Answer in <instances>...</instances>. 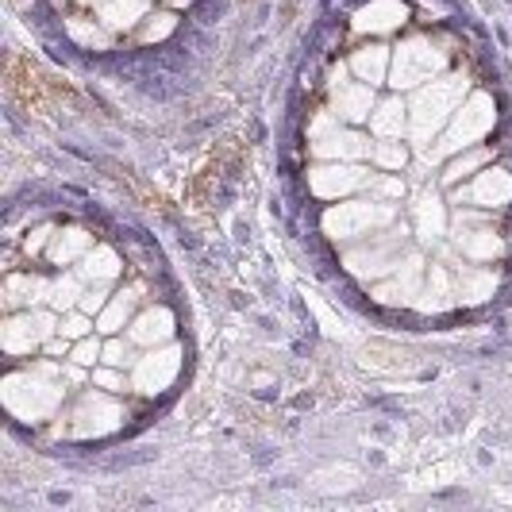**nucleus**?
Listing matches in <instances>:
<instances>
[{
    "label": "nucleus",
    "instance_id": "nucleus-4",
    "mask_svg": "<svg viewBox=\"0 0 512 512\" xmlns=\"http://www.w3.org/2000/svg\"><path fill=\"white\" fill-rule=\"evenodd\" d=\"M401 258H405V231H382V235H370V243L347 251L343 266L355 278H385L401 266Z\"/></svg>",
    "mask_w": 512,
    "mask_h": 512
},
{
    "label": "nucleus",
    "instance_id": "nucleus-30",
    "mask_svg": "<svg viewBox=\"0 0 512 512\" xmlns=\"http://www.w3.org/2000/svg\"><path fill=\"white\" fill-rule=\"evenodd\" d=\"M370 158H374L378 166H385V170H401L409 154H405V147H401V143H393V139H382V143H374Z\"/></svg>",
    "mask_w": 512,
    "mask_h": 512
},
{
    "label": "nucleus",
    "instance_id": "nucleus-12",
    "mask_svg": "<svg viewBox=\"0 0 512 512\" xmlns=\"http://www.w3.org/2000/svg\"><path fill=\"white\" fill-rule=\"evenodd\" d=\"M370 178H374V174H366L362 166H351V162H324V166H316V170L308 174V185H312L316 197L335 201V197H347V193L366 189Z\"/></svg>",
    "mask_w": 512,
    "mask_h": 512
},
{
    "label": "nucleus",
    "instance_id": "nucleus-22",
    "mask_svg": "<svg viewBox=\"0 0 512 512\" xmlns=\"http://www.w3.org/2000/svg\"><path fill=\"white\" fill-rule=\"evenodd\" d=\"M120 270H124V262L116 258V251L112 247H93L89 255L81 258V266H77V274L85 278V282L93 285H108L120 278Z\"/></svg>",
    "mask_w": 512,
    "mask_h": 512
},
{
    "label": "nucleus",
    "instance_id": "nucleus-5",
    "mask_svg": "<svg viewBox=\"0 0 512 512\" xmlns=\"http://www.w3.org/2000/svg\"><path fill=\"white\" fill-rule=\"evenodd\" d=\"M443 51H436L428 39H409V43H401L397 54H393V70H389V85L393 89H420L424 81H432V77L443 70Z\"/></svg>",
    "mask_w": 512,
    "mask_h": 512
},
{
    "label": "nucleus",
    "instance_id": "nucleus-23",
    "mask_svg": "<svg viewBox=\"0 0 512 512\" xmlns=\"http://www.w3.org/2000/svg\"><path fill=\"white\" fill-rule=\"evenodd\" d=\"M4 297L8 305H35V301H47L51 297V282L39 278V274H12L8 285H4Z\"/></svg>",
    "mask_w": 512,
    "mask_h": 512
},
{
    "label": "nucleus",
    "instance_id": "nucleus-34",
    "mask_svg": "<svg viewBox=\"0 0 512 512\" xmlns=\"http://www.w3.org/2000/svg\"><path fill=\"white\" fill-rule=\"evenodd\" d=\"M101 362H108V366H135V359H131V347L128 343H120V339H112L108 347H104V355H101Z\"/></svg>",
    "mask_w": 512,
    "mask_h": 512
},
{
    "label": "nucleus",
    "instance_id": "nucleus-16",
    "mask_svg": "<svg viewBox=\"0 0 512 512\" xmlns=\"http://www.w3.org/2000/svg\"><path fill=\"white\" fill-rule=\"evenodd\" d=\"M409 20V8L401 0H370L355 12V31H370V35H385V31H397V27Z\"/></svg>",
    "mask_w": 512,
    "mask_h": 512
},
{
    "label": "nucleus",
    "instance_id": "nucleus-19",
    "mask_svg": "<svg viewBox=\"0 0 512 512\" xmlns=\"http://www.w3.org/2000/svg\"><path fill=\"white\" fill-rule=\"evenodd\" d=\"M455 289H459V305H482L497 293V278L486 266H459Z\"/></svg>",
    "mask_w": 512,
    "mask_h": 512
},
{
    "label": "nucleus",
    "instance_id": "nucleus-33",
    "mask_svg": "<svg viewBox=\"0 0 512 512\" xmlns=\"http://www.w3.org/2000/svg\"><path fill=\"white\" fill-rule=\"evenodd\" d=\"M70 35H74L77 43H85V47H108V35H104L101 27L81 24V20H70Z\"/></svg>",
    "mask_w": 512,
    "mask_h": 512
},
{
    "label": "nucleus",
    "instance_id": "nucleus-20",
    "mask_svg": "<svg viewBox=\"0 0 512 512\" xmlns=\"http://www.w3.org/2000/svg\"><path fill=\"white\" fill-rule=\"evenodd\" d=\"M93 251V235L85 228H62L58 235H51V247H47V258L58 262V266H70V262H81V258Z\"/></svg>",
    "mask_w": 512,
    "mask_h": 512
},
{
    "label": "nucleus",
    "instance_id": "nucleus-2",
    "mask_svg": "<svg viewBox=\"0 0 512 512\" xmlns=\"http://www.w3.org/2000/svg\"><path fill=\"white\" fill-rule=\"evenodd\" d=\"M43 370H20L4 378V405L20 420H43L62 405V382H43Z\"/></svg>",
    "mask_w": 512,
    "mask_h": 512
},
{
    "label": "nucleus",
    "instance_id": "nucleus-8",
    "mask_svg": "<svg viewBox=\"0 0 512 512\" xmlns=\"http://www.w3.org/2000/svg\"><path fill=\"white\" fill-rule=\"evenodd\" d=\"M370 151L374 147H370L366 135L351 128H339V120H332V116H320L312 124V154L324 158V162H359Z\"/></svg>",
    "mask_w": 512,
    "mask_h": 512
},
{
    "label": "nucleus",
    "instance_id": "nucleus-37",
    "mask_svg": "<svg viewBox=\"0 0 512 512\" xmlns=\"http://www.w3.org/2000/svg\"><path fill=\"white\" fill-rule=\"evenodd\" d=\"M97 385H104L108 393H124L128 389V382L120 374H112V370H97Z\"/></svg>",
    "mask_w": 512,
    "mask_h": 512
},
{
    "label": "nucleus",
    "instance_id": "nucleus-15",
    "mask_svg": "<svg viewBox=\"0 0 512 512\" xmlns=\"http://www.w3.org/2000/svg\"><path fill=\"white\" fill-rule=\"evenodd\" d=\"M420 282H424L420 255H405L401 258V274L393 282L378 285L374 289V301H382V305H409L412 297H420Z\"/></svg>",
    "mask_w": 512,
    "mask_h": 512
},
{
    "label": "nucleus",
    "instance_id": "nucleus-10",
    "mask_svg": "<svg viewBox=\"0 0 512 512\" xmlns=\"http://www.w3.org/2000/svg\"><path fill=\"white\" fill-rule=\"evenodd\" d=\"M58 332V320L51 312H12L8 324H4V351L8 355H31L35 347H47Z\"/></svg>",
    "mask_w": 512,
    "mask_h": 512
},
{
    "label": "nucleus",
    "instance_id": "nucleus-26",
    "mask_svg": "<svg viewBox=\"0 0 512 512\" xmlns=\"http://www.w3.org/2000/svg\"><path fill=\"white\" fill-rule=\"evenodd\" d=\"M147 12V0H104L101 4V24L108 31H128L131 24H139Z\"/></svg>",
    "mask_w": 512,
    "mask_h": 512
},
{
    "label": "nucleus",
    "instance_id": "nucleus-7",
    "mask_svg": "<svg viewBox=\"0 0 512 512\" xmlns=\"http://www.w3.org/2000/svg\"><path fill=\"white\" fill-rule=\"evenodd\" d=\"M124 424V405L112 401V393H85L77 401V409L70 412V436L77 439H101L108 432H116Z\"/></svg>",
    "mask_w": 512,
    "mask_h": 512
},
{
    "label": "nucleus",
    "instance_id": "nucleus-9",
    "mask_svg": "<svg viewBox=\"0 0 512 512\" xmlns=\"http://www.w3.org/2000/svg\"><path fill=\"white\" fill-rule=\"evenodd\" d=\"M451 243H455V251H459L462 258H470V262H493V258L505 251L497 228L489 224L486 216H478V212H459V216H455V235H451Z\"/></svg>",
    "mask_w": 512,
    "mask_h": 512
},
{
    "label": "nucleus",
    "instance_id": "nucleus-38",
    "mask_svg": "<svg viewBox=\"0 0 512 512\" xmlns=\"http://www.w3.org/2000/svg\"><path fill=\"white\" fill-rule=\"evenodd\" d=\"M47 235H51V231H47V228H39V231H35V235H31V239H27V243H24V251H27V255H35V251L43 247V239H47Z\"/></svg>",
    "mask_w": 512,
    "mask_h": 512
},
{
    "label": "nucleus",
    "instance_id": "nucleus-18",
    "mask_svg": "<svg viewBox=\"0 0 512 512\" xmlns=\"http://www.w3.org/2000/svg\"><path fill=\"white\" fill-rule=\"evenodd\" d=\"M420 308L424 312H443V308L459 305V289H455V274L443 266V262H436L432 266V274H428V285L420 289Z\"/></svg>",
    "mask_w": 512,
    "mask_h": 512
},
{
    "label": "nucleus",
    "instance_id": "nucleus-6",
    "mask_svg": "<svg viewBox=\"0 0 512 512\" xmlns=\"http://www.w3.org/2000/svg\"><path fill=\"white\" fill-rule=\"evenodd\" d=\"M393 220V208L374 205V201H351V205H335L324 212V231L332 235L335 243H347V239H362L374 228H385Z\"/></svg>",
    "mask_w": 512,
    "mask_h": 512
},
{
    "label": "nucleus",
    "instance_id": "nucleus-39",
    "mask_svg": "<svg viewBox=\"0 0 512 512\" xmlns=\"http://www.w3.org/2000/svg\"><path fill=\"white\" fill-rule=\"evenodd\" d=\"M81 4H104V0H81Z\"/></svg>",
    "mask_w": 512,
    "mask_h": 512
},
{
    "label": "nucleus",
    "instance_id": "nucleus-35",
    "mask_svg": "<svg viewBox=\"0 0 512 512\" xmlns=\"http://www.w3.org/2000/svg\"><path fill=\"white\" fill-rule=\"evenodd\" d=\"M101 355H104V347L97 343V339H89V335H85V339H81V343L74 347V362H77V366H93V362L101 359Z\"/></svg>",
    "mask_w": 512,
    "mask_h": 512
},
{
    "label": "nucleus",
    "instance_id": "nucleus-1",
    "mask_svg": "<svg viewBox=\"0 0 512 512\" xmlns=\"http://www.w3.org/2000/svg\"><path fill=\"white\" fill-rule=\"evenodd\" d=\"M466 101V77L462 74H447L424 85L412 101V116H409V128L416 143H428V135L447 128V120L459 112V104Z\"/></svg>",
    "mask_w": 512,
    "mask_h": 512
},
{
    "label": "nucleus",
    "instance_id": "nucleus-24",
    "mask_svg": "<svg viewBox=\"0 0 512 512\" xmlns=\"http://www.w3.org/2000/svg\"><path fill=\"white\" fill-rule=\"evenodd\" d=\"M389 51H385L382 43H370V47H362V51H355V58H351V70L362 77V81H370V85H382L385 77H389Z\"/></svg>",
    "mask_w": 512,
    "mask_h": 512
},
{
    "label": "nucleus",
    "instance_id": "nucleus-31",
    "mask_svg": "<svg viewBox=\"0 0 512 512\" xmlns=\"http://www.w3.org/2000/svg\"><path fill=\"white\" fill-rule=\"evenodd\" d=\"M178 27V20H174V12H158V16H147V27H143V39L147 43H158V39H166L170 31Z\"/></svg>",
    "mask_w": 512,
    "mask_h": 512
},
{
    "label": "nucleus",
    "instance_id": "nucleus-28",
    "mask_svg": "<svg viewBox=\"0 0 512 512\" xmlns=\"http://www.w3.org/2000/svg\"><path fill=\"white\" fill-rule=\"evenodd\" d=\"M416 220H420V235L424 239H439L447 231V216H443V205H439L436 197H424L416 205Z\"/></svg>",
    "mask_w": 512,
    "mask_h": 512
},
{
    "label": "nucleus",
    "instance_id": "nucleus-32",
    "mask_svg": "<svg viewBox=\"0 0 512 512\" xmlns=\"http://www.w3.org/2000/svg\"><path fill=\"white\" fill-rule=\"evenodd\" d=\"M89 312H70V316H62L58 320V335H66V339H85L89 335Z\"/></svg>",
    "mask_w": 512,
    "mask_h": 512
},
{
    "label": "nucleus",
    "instance_id": "nucleus-17",
    "mask_svg": "<svg viewBox=\"0 0 512 512\" xmlns=\"http://www.w3.org/2000/svg\"><path fill=\"white\" fill-rule=\"evenodd\" d=\"M170 335H174V312L170 308H147L131 320V343H139V347H162V343H170Z\"/></svg>",
    "mask_w": 512,
    "mask_h": 512
},
{
    "label": "nucleus",
    "instance_id": "nucleus-14",
    "mask_svg": "<svg viewBox=\"0 0 512 512\" xmlns=\"http://www.w3.org/2000/svg\"><path fill=\"white\" fill-rule=\"evenodd\" d=\"M459 201H470V205H482V208H501L512 201V178L505 170L489 166L482 170L478 178L470 181L466 189H459Z\"/></svg>",
    "mask_w": 512,
    "mask_h": 512
},
{
    "label": "nucleus",
    "instance_id": "nucleus-27",
    "mask_svg": "<svg viewBox=\"0 0 512 512\" xmlns=\"http://www.w3.org/2000/svg\"><path fill=\"white\" fill-rule=\"evenodd\" d=\"M85 278L81 274H66L62 282H51V297H47V305L54 308V312H66V308L81 305V297H85Z\"/></svg>",
    "mask_w": 512,
    "mask_h": 512
},
{
    "label": "nucleus",
    "instance_id": "nucleus-25",
    "mask_svg": "<svg viewBox=\"0 0 512 512\" xmlns=\"http://www.w3.org/2000/svg\"><path fill=\"white\" fill-rule=\"evenodd\" d=\"M135 305H139V289H135V285L120 289V293H112V301H108V305H104V312H101V332H108V335L120 332V328L131 320Z\"/></svg>",
    "mask_w": 512,
    "mask_h": 512
},
{
    "label": "nucleus",
    "instance_id": "nucleus-11",
    "mask_svg": "<svg viewBox=\"0 0 512 512\" xmlns=\"http://www.w3.org/2000/svg\"><path fill=\"white\" fill-rule=\"evenodd\" d=\"M178 370H181V347H151L147 359H135V366H131V389L154 397L166 385H174Z\"/></svg>",
    "mask_w": 512,
    "mask_h": 512
},
{
    "label": "nucleus",
    "instance_id": "nucleus-40",
    "mask_svg": "<svg viewBox=\"0 0 512 512\" xmlns=\"http://www.w3.org/2000/svg\"><path fill=\"white\" fill-rule=\"evenodd\" d=\"M178 4H189V0H178Z\"/></svg>",
    "mask_w": 512,
    "mask_h": 512
},
{
    "label": "nucleus",
    "instance_id": "nucleus-21",
    "mask_svg": "<svg viewBox=\"0 0 512 512\" xmlns=\"http://www.w3.org/2000/svg\"><path fill=\"white\" fill-rule=\"evenodd\" d=\"M366 124H370V131H374L378 139H401L405 128H409V108H405L401 97H389V101H382L370 112Z\"/></svg>",
    "mask_w": 512,
    "mask_h": 512
},
{
    "label": "nucleus",
    "instance_id": "nucleus-3",
    "mask_svg": "<svg viewBox=\"0 0 512 512\" xmlns=\"http://www.w3.org/2000/svg\"><path fill=\"white\" fill-rule=\"evenodd\" d=\"M497 120V108L489 93H474L459 104V112L451 116V124L443 131V143L436 147V154H459L466 147H474L478 139H486V131Z\"/></svg>",
    "mask_w": 512,
    "mask_h": 512
},
{
    "label": "nucleus",
    "instance_id": "nucleus-29",
    "mask_svg": "<svg viewBox=\"0 0 512 512\" xmlns=\"http://www.w3.org/2000/svg\"><path fill=\"white\" fill-rule=\"evenodd\" d=\"M489 162V151H466V154H459L451 166H447V174H443V181L447 185H459L462 178H470L478 166H486Z\"/></svg>",
    "mask_w": 512,
    "mask_h": 512
},
{
    "label": "nucleus",
    "instance_id": "nucleus-13",
    "mask_svg": "<svg viewBox=\"0 0 512 512\" xmlns=\"http://www.w3.org/2000/svg\"><path fill=\"white\" fill-rule=\"evenodd\" d=\"M335 116H343L347 124H362L374 112V85L370 81H343V66L335 74Z\"/></svg>",
    "mask_w": 512,
    "mask_h": 512
},
{
    "label": "nucleus",
    "instance_id": "nucleus-36",
    "mask_svg": "<svg viewBox=\"0 0 512 512\" xmlns=\"http://www.w3.org/2000/svg\"><path fill=\"white\" fill-rule=\"evenodd\" d=\"M104 305H108V293H104V285H97V289H85V297H81V312H104Z\"/></svg>",
    "mask_w": 512,
    "mask_h": 512
}]
</instances>
